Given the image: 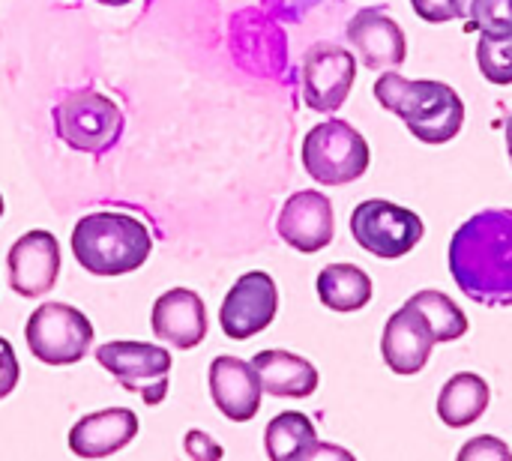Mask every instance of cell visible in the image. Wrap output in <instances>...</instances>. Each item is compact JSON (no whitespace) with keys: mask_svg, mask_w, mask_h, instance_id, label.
<instances>
[{"mask_svg":"<svg viewBox=\"0 0 512 461\" xmlns=\"http://www.w3.org/2000/svg\"><path fill=\"white\" fill-rule=\"evenodd\" d=\"M72 255L93 276H126L144 267L153 240L144 222L129 213H90L72 228Z\"/></svg>","mask_w":512,"mask_h":461,"instance_id":"cell-3","label":"cell"},{"mask_svg":"<svg viewBox=\"0 0 512 461\" xmlns=\"http://www.w3.org/2000/svg\"><path fill=\"white\" fill-rule=\"evenodd\" d=\"M345 36L369 69H399L408 57L405 30L387 12V6H363L360 12H354Z\"/></svg>","mask_w":512,"mask_h":461,"instance_id":"cell-11","label":"cell"},{"mask_svg":"<svg viewBox=\"0 0 512 461\" xmlns=\"http://www.w3.org/2000/svg\"><path fill=\"white\" fill-rule=\"evenodd\" d=\"M234 57L243 69L255 75L276 78L285 69V39L279 24L258 9H243L231 24Z\"/></svg>","mask_w":512,"mask_h":461,"instance_id":"cell-15","label":"cell"},{"mask_svg":"<svg viewBox=\"0 0 512 461\" xmlns=\"http://www.w3.org/2000/svg\"><path fill=\"white\" fill-rule=\"evenodd\" d=\"M264 447L273 461H297V459H321V456H336V459H354L345 450L324 447L318 444L315 426L306 414L300 411H285L276 420H270L264 432Z\"/></svg>","mask_w":512,"mask_h":461,"instance_id":"cell-19","label":"cell"},{"mask_svg":"<svg viewBox=\"0 0 512 461\" xmlns=\"http://www.w3.org/2000/svg\"><path fill=\"white\" fill-rule=\"evenodd\" d=\"M96 363L111 372V378L144 399V405H159L168 396V378H171V354L159 345L147 342H108L96 348Z\"/></svg>","mask_w":512,"mask_h":461,"instance_id":"cell-8","label":"cell"},{"mask_svg":"<svg viewBox=\"0 0 512 461\" xmlns=\"http://www.w3.org/2000/svg\"><path fill=\"white\" fill-rule=\"evenodd\" d=\"M150 324L159 342L180 348V351H192L207 336L204 300L189 288H171L153 303Z\"/></svg>","mask_w":512,"mask_h":461,"instance_id":"cell-17","label":"cell"},{"mask_svg":"<svg viewBox=\"0 0 512 461\" xmlns=\"http://www.w3.org/2000/svg\"><path fill=\"white\" fill-rule=\"evenodd\" d=\"M18 378H21L18 357L12 351V345L6 339H0V399H6L18 387Z\"/></svg>","mask_w":512,"mask_h":461,"instance_id":"cell-27","label":"cell"},{"mask_svg":"<svg viewBox=\"0 0 512 461\" xmlns=\"http://www.w3.org/2000/svg\"><path fill=\"white\" fill-rule=\"evenodd\" d=\"M411 6L429 24H447V21L456 18L453 0H411Z\"/></svg>","mask_w":512,"mask_h":461,"instance_id":"cell-28","label":"cell"},{"mask_svg":"<svg viewBox=\"0 0 512 461\" xmlns=\"http://www.w3.org/2000/svg\"><path fill=\"white\" fill-rule=\"evenodd\" d=\"M252 366L261 378V387L273 399H309L318 390V369L288 351H258Z\"/></svg>","mask_w":512,"mask_h":461,"instance_id":"cell-20","label":"cell"},{"mask_svg":"<svg viewBox=\"0 0 512 461\" xmlns=\"http://www.w3.org/2000/svg\"><path fill=\"white\" fill-rule=\"evenodd\" d=\"M186 453L192 459H222V447L210 441L204 432H189L186 435Z\"/></svg>","mask_w":512,"mask_h":461,"instance_id":"cell-30","label":"cell"},{"mask_svg":"<svg viewBox=\"0 0 512 461\" xmlns=\"http://www.w3.org/2000/svg\"><path fill=\"white\" fill-rule=\"evenodd\" d=\"M9 285L24 300L45 297L60 276V243L48 231H27L6 255Z\"/></svg>","mask_w":512,"mask_h":461,"instance_id":"cell-12","label":"cell"},{"mask_svg":"<svg viewBox=\"0 0 512 461\" xmlns=\"http://www.w3.org/2000/svg\"><path fill=\"white\" fill-rule=\"evenodd\" d=\"M507 150H510V162H512V111L507 117Z\"/></svg>","mask_w":512,"mask_h":461,"instance_id":"cell-31","label":"cell"},{"mask_svg":"<svg viewBox=\"0 0 512 461\" xmlns=\"http://www.w3.org/2000/svg\"><path fill=\"white\" fill-rule=\"evenodd\" d=\"M318 297L333 312H360L372 300V279L357 264H330L318 273Z\"/></svg>","mask_w":512,"mask_h":461,"instance_id":"cell-22","label":"cell"},{"mask_svg":"<svg viewBox=\"0 0 512 461\" xmlns=\"http://www.w3.org/2000/svg\"><path fill=\"white\" fill-rule=\"evenodd\" d=\"M51 120H54L57 138L66 147H72L78 153H90V156L108 153L123 135L120 105L96 90L69 93L66 99H60L54 105Z\"/></svg>","mask_w":512,"mask_h":461,"instance_id":"cell-5","label":"cell"},{"mask_svg":"<svg viewBox=\"0 0 512 461\" xmlns=\"http://www.w3.org/2000/svg\"><path fill=\"white\" fill-rule=\"evenodd\" d=\"M27 348L48 366L81 363L93 348V324L84 312L66 303H42L24 327Z\"/></svg>","mask_w":512,"mask_h":461,"instance_id":"cell-6","label":"cell"},{"mask_svg":"<svg viewBox=\"0 0 512 461\" xmlns=\"http://www.w3.org/2000/svg\"><path fill=\"white\" fill-rule=\"evenodd\" d=\"M357 57L336 42H315L303 54V99L318 114H333L351 96Z\"/></svg>","mask_w":512,"mask_h":461,"instance_id":"cell-9","label":"cell"},{"mask_svg":"<svg viewBox=\"0 0 512 461\" xmlns=\"http://www.w3.org/2000/svg\"><path fill=\"white\" fill-rule=\"evenodd\" d=\"M450 273L480 306H512V210L492 207L462 222L450 240Z\"/></svg>","mask_w":512,"mask_h":461,"instance_id":"cell-1","label":"cell"},{"mask_svg":"<svg viewBox=\"0 0 512 461\" xmlns=\"http://www.w3.org/2000/svg\"><path fill=\"white\" fill-rule=\"evenodd\" d=\"M456 18H462L465 33H483L492 39L512 36V0H453Z\"/></svg>","mask_w":512,"mask_h":461,"instance_id":"cell-24","label":"cell"},{"mask_svg":"<svg viewBox=\"0 0 512 461\" xmlns=\"http://www.w3.org/2000/svg\"><path fill=\"white\" fill-rule=\"evenodd\" d=\"M423 234H426V225L414 210L399 207L384 198H369L357 204L351 213V237L357 240L363 252L375 258H387V261L402 258L414 252Z\"/></svg>","mask_w":512,"mask_h":461,"instance_id":"cell-7","label":"cell"},{"mask_svg":"<svg viewBox=\"0 0 512 461\" xmlns=\"http://www.w3.org/2000/svg\"><path fill=\"white\" fill-rule=\"evenodd\" d=\"M477 63L486 81L498 84V87H510L512 84V36L510 39H492L480 33L477 42Z\"/></svg>","mask_w":512,"mask_h":461,"instance_id":"cell-25","label":"cell"},{"mask_svg":"<svg viewBox=\"0 0 512 461\" xmlns=\"http://www.w3.org/2000/svg\"><path fill=\"white\" fill-rule=\"evenodd\" d=\"M276 312H279V291H276L273 276L252 270L240 276L234 288L228 291V297L222 300L219 324L228 339L243 342V339L264 333L273 324Z\"/></svg>","mask_w":512,"mask_h":461,"instance_id":"cell-10","label":"cell"},{"mask_svg":"<svg viewBox=\"0 0 512 461\" xmlns=\"http://www.w3.org/2000/svg\"><path fill=\"white\" fill-rule=\"evenodd\" d=\"M96 3H102V6H126L132 0H96Z\"/></svg>","mask_w":512,"mask_h":461,"instance_id":"cell-32","label":"cell"},{"mask_svg":"<svg viewBox=\"0 0 512 461\" xmlns=\"http://www.w3.org/2000/svg\"><path fill=\"white\" fill-rule=\"evenodd\" d=\"M276 231L291 249H297L303 255H315V252L327 249L336 234L333 201L315 189L294 192L279 213Z\"/></svg>","mask_w":512,"mask_h":461,"instance_id":"cell-13","label":"cell"},{"mask_svg":"<svg viewBox=\"0 0 512 461\" xmlns=\"http://www.w3.org/2000/svg\"><path fill=\"white\" fill-rule=\"evenodd\" d=\"M210 396L231 423H249L261 411L264 387L252 363L240 357H216L210 363Z\"/></svg>","mask_w":512,"mask_h":461,"instance_id":"cell-16","label":"cell"},{"mask_svg":"<svg viewBox=\"0 0 512 461\" xmlns=\"http://www.w3.org/2000/svg\"><path fill=\"white\" fill-rule=\"evenodd\" d=\"M489 402H492L489 384L474 372H459L441 387L438 417L450 429H465L489 411Z\"/></svg>","mask_w":512,"mask_h":461,"instance_id":"cell-21","label":"cell"},{"mask_svg":"<svg viewBox=\"0 0 512 461\" xmlns=\"http://www.w3.org/2000/svg\"><path fill=\"white\" fill-rule=\"evenodd\" d=\"M366 138L348 120H324L303 138V168L321 186H345L369 171Z\"/></svg>","mask_w":512,"mask_h":461,"instance_id":"cell-4","label":"cell"},{"mask_svg":"<svg viewBox=\"0 0 512 461\" xmlns=\"http://www.w3.org/2000/svg\"><path fill=\"white\" fill-rule=\"evenodd\" d=\"M408 303H414L426 321L432 324V333H435V342H456L468 333V315L444 294V291H435V288H426V291H417Z\"/></svg>","mask_w":512,"mask_h":461,"instance_id":"cell-23","label":"cell"},{"mask_svg":"<svg viewBox=\"0 0 512 461\" xmlns=\"http://www.w3.org/2000/svg\"><path fill=\"white\" fill-rule=\"evenodd\" d=\"M435 333L426 315L414 306L405 303L399 312L387 318L384 336H381V354L390 372L396 375H417L426 369L432 348H435Z\"/></svg>","mask_w":512,"mask_h":461,"instance_id":"cell-14","label":"cell"},{"mask_svg":"<svg viewBox=\"0 0 512 461\" xmlns=\"http://www.w3.org/2000/svg\"><path fill=\"white\" fill-rule=\"evenodd\" d=\"M372 93L381 108L402 117L408 132L423 144H447L465 126V102L444 81H411L387 69Z\"/></svg>","mask_w":512,"mask_h":461,"instance_id":"cell-2","label":"cell"},{"mask_svg":"<svg viewBox=\"0 0 512 461\" xmlns=\"http://www.w3.org/2000/svg\"><path fill=\"white\" fill-rule=\"evenodd\" d=\"M0 216H3V195H0Z\"/></svg>","mask_w":512,"mask_h":461,"instance_id":"cell-33","label":"cell"},{"mask_svg":"<svg viewBox=\"0 0 512 461\" xmlns=\"http://www.w3.org/2000/svg\"><path fill=\"white\" fill-rule=\"evenodd\" d=\"M318 0H264V6L270 9V15L282 18V21H300Z\"/></svg>","mask_w":512,"mask_h":461,"instance_id":"cell-29","label":"cell"},{"mask_svg":"<svg viewBox=\"0 0 512 461\" xmlns=\"http://www.w3.org/2000/svg\"><path fill=\"white\" fill-rule=\"evenodd\" d=\"M459 459L462 461H510L512 453L510 447L501 441V438H492V435H480L474 441H468L462 450H459Z\"/></svg>","mask_w":512,"mask_h":461,"instance_id":"cell-26","label":"cell"},{"mask_svg":"<svg viewBox=\"0 0 512 461\" xmlns=\"http://www.w3.org/2000/svg\"><path fill=\"white\" fill-rule=\"evenodd\" d=\"M138 435V417L129 408H105L81 417L69 429V450L78 459H105L120 453Z\"/></svg>","mask_w":512,"mask_h":461,"instance_id":"cell-18","label":"cell"}]
</instances>
